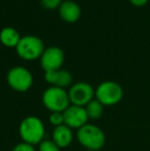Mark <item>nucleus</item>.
<instances>
[{"mask_svg": "<svg viewBox=\"0 0 150 151\" xmlns=\"http://www.w3.org/2000/svg\"><path fill=\"white\" fill-rule=\"evenodd\" d=\"M21 37L22 36L20 35L18 30L12 27H4L0 31V43L5 47L16 48Z\"/></svg>", "mask_w": 150, "mask_h": 151, "instance_id": "13", "label": "nucleus"}, {"mask_svg": "<svg viewBox=\"0 0 150 151\" xmlns=\"http://www.w3.org/2000/svg\"><path fill=\"white\" fill-rule=\"evenodd\" d=\"M48 120H50V123L54 127L63 125L64 124V115H63V112H50Z\"/></svg>", "mask_w": 150, "mask_h": 151, "instance_id": "16", "label": "nucleus"}, {"mask_svg": "<svg viewBox=\"0 0 150 151\" xmlns=\"http://www.w3.org/2000/svg\"><path fill=\"white\" fill-rule=\"evenodd\" d=\"M38 151H61V148L52 139H44L38 144Z\"/></svg>", "mask_w": 150, "mask_h": 151, "instance_id": "15", "label": "nucleus"}, {"mask_svg": "<svg viewBox=\"0 0 150 151\" xmlns=\"http://www.w3.org/2000/svg\"><path fill=\"white\" fill-rule=\"evenodd\" d=\"M0 52H1V48H0Z\"/></svg>", "mask_w": 150, "mask_h": 151, "instance_id": "21", "label": "nucleus"}, {"mask_svg": "<svg viewBox=\"0 0 150 151\" xmlns=\"http://www.w3.org/2000/svg\"><path fill=\"white\" fill-rule=\"evenodd\" d=\"M104 105L100 103L97 99H94L93 101H90L88 105L85 106V111L88 114V119L92 120H97L100 119L102 117L103 113H104Z\"/></svg>", "mask_w": 150, "mask_h": 151, "instance_id": "14", "label": "nucleus"}, {"mask_svg": "<svg viewBox=\"0 0 150 151\" xmlns=\"http://www.w3.org/2000/svg\"><path fill=\"white\" fill-rule=\"evenodd\" d=\"M44 80L50 84V86L65 88H70L73 82V76L68 70L59 69L56 71L44 72Z\"/></svg>", "mask_w": 150, "mask_h": 151, "instance_id": "10", "label": "nucleus"}, {"mask_svg": "<svg viewBox=\"0 0 150 151\" xmlns=\"http://www.w3.org/2000/svg\"><path fill=\"white\" fill-rule=\"evenodd\" d=\"M44 50L45 46L42 39L35 35H26L21 37L18 45L16 46L18 56L25 61H35L40 59Z\"/></svg>", "mask_w": 150, "mask_h": 151, "instance_id": "3", "label": "nucleus"}, {"mask_svg": "<svg viewBox=\"0 0 150 151\" xmlns=\"http://www.w3.org/2000/svg\"><path fill=\"white\" fill-rule=\"evenodd\" d=\"M78 143L86 150L99 151L106 143V135L104 131L94 123H86L76 132Z\"/></svg>", "mask_w": 150, "mask_h": 151, "instance_id": "2", "label": "nucleus"}, {"mask_svg": "<svg viewBox=\"0 0 150 151\" xmlns=\"http://www.w3.org/2000/svg\"><path fill=\"white\" fill-rule=\"evenodd\" d=\"M62 2L63 0H40V3H41L42 7L47 10L59 9Z\"/></svg>", "mask_w": 150, "mask_h": 151, "instance_id": "17", "label": "nucleus"}, {"mask_svg": "<svg viewBox=\"0 0 150 151\" xmlns=\"http://www.w3.org/2000/svg\"><path fill=\"white\" fill-rule=\"evenodd\" d=\"M85 151H92V150H85Z\"/></svg>", "mask_w": 150, "mask_h": 151, "instance_id": "20", "label": "nucleus"}, {"mask_svg": "<svg viewBox=\"0 0 150 151\" xmlns=\"http://www.w3.org/2000/svg\"><path fill=\"white\" fill-rule=\"evenodd\" d=\"M19 135L22 142L31 145H38L45 137V125L38 116L29 115L21 121L19 125Z\"/></svg>", "mask_w": 150, "mask_h": 151, "instance_id": "1", "label": "nucleus"}, {"mask_svg": "<svg viewBox=\"0 0 150 151\" xmlns=\"http://www.w3.org/2000/svg\"><path fill=\"white\" fill-rule=\"evenodd\" d=\"M42 104L50 112H64L71 105L68 91L48 86L42 93Z\"/></svg>", "mask_w": 150, "mask_h": 151, "instance_id": "4", "label": "nucleus"}, {"mask_svg": "<svg viewBox=\"0 0 150 151\" xmlns=\"http://www.w3.org/2000/svg\"><path fill=\"white\" fill-rule=\"evenodd\" d=\"M39 60L40 66L44 72L62 69V66L65 62L64 50L59 46H48L45 47Z\"/></svg>", "mask_w": 150, "mask_h": 151, "instance_id": "8", "label": "nucleus"}, {"mask_svg": "<svg viewBox=\"0 0 150 151\" xmlns=\"http://www.w3.org/2000/svg\"><path fill=\"white\" fill-rule=\"evenodd\" d=\"M64 124L72 129H79L86 123H88V117L85 108L81 106L70 105L64 112Z\"/></svg>", "mask_w": 150, "mask_h": 151, "instance_id": "9", "label": "nucleus"}, {"mask_svg": "<svg viewBox=\"0 0 150 151\" xmlns=\"http://www.w3.org/2000/svg\"><path fill=\"white\" fill-rule=\"evenodd\" d=\"M73 139H74L73 129L67 127L66 124L54 127V131L52 134V140L61 149L69 147L72 144Z\"/></svg>", "mask_w": 150, "mask_h": 151, "instance_id": "12", "label": "nucleus"}, {"mask_svg": "<svg viewBox=\"0 0 150 151\" xmlns=\"http://www.w3.org/2000/svg\"><path fill=\"white\" fill-rule=\"evenodd\" d=\"M11 151H36V149H35L34 145H31L26 142H21L16 146H14Z\"/></svg>", "mask_w": 150, "mask_h": 151, "instance_id": "18", "label": "nucleus"}, {"mask_svg": "<svg viewBox=\"0 0 150 151\" xmlns=\"http://www.w3.org/2000/svg\"><path fill=\"white\" fill-rule=\"evenodd\" d=\"M58 10L60 18L69 24L76 23L81 17V8L74 0H64Z\"/></svg>", "mask_w": 150, "mask_h": 151, "instance_id": "11", "label": "nucleus"}, {"mask_svg": "<svg viewBox=\"0 0 150 151\" xmlns=\"http://www.w3.org/2000/svg\"><path fill=\"white\" fill-rule=\"evenodd\" d=\"M149 0H128L131 4L135 7H143L148 3Z\"/></svg>", "mask_w": 150, "mask_h": 151, "instance_id": "19", "label": "nucleus"}, {"mask_svg": "<svg viewBox=\"0 0 150 151\" xmlns=\"http://www.w3.org/2000/svg\"><path fill=\"white\" fill-rule=\"evenodd\" d=\"M123 98V88L113 80L103 81L95 88V99L104 106L117 105Z\"/></svg>", "mask_w": 150, "mask_h": 151, "instance_id": "5", "label": "nucleus"}, {"mask_svg": "<svg viewBox=\"0 0 150 151\" xmlns=\"http://www.w3.org/2000/svg\"><path fill=\"white\" fill-rule=\"evenodd\" d=\"M68 95L71 105L85 107L95 99V88L88 82H75L69 88Z\"/></svg>", "mask_w": 150, "mask_h": 151, "instance_id": "7", "label": "nucleus"}, {"mask_svg": "<svg viewBox=\"0 0 150 151\" xmlns=\"http://www.w3.org/2000/svg\"><path fill=\"white\" fill-rule=\"evenodd\" d=\"M34 78L29 69L24 66H14L6 74V82L11 90L18 93H25L33 86Z\"/></svg>", "mask_w": 150, "mask_h": 151, "instance_id": "6", "label": "nucleus"}]
</instances>
